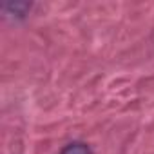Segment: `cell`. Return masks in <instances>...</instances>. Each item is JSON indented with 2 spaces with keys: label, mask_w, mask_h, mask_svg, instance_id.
Wrapping results in <instances>:
<instances>
[{
  "label": "cell",
  "mask_w": 154,
  "mask_h": 154,
  "mask_svg": "<svg viewBox=\"0 0 154 154\" xmlns=\"http://www.w3.org/2000/svg\"><path fill=\"white\" fill-rule=\"evenodd\" d=\"M60 154H91V149L82 141H74V143L65 145Z\"/></svg>",
  "instance_id": "1"
}]
</instances>
